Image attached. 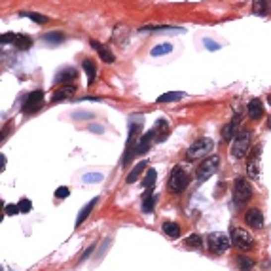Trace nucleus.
I'll return each mask as SVG.
<instances>
[{
	"label": "nucleus",
	"mask_w": 271,
	"mask_h": 271,
	"mask_svg": "<svg viewBox=\"0 0 271 271\" xmlns=\"http://www.w3.org/2000/svg\"><path fill=\"white\" fill-rule=\"evenodd\" d=\"M190 180H192V174L186 171L182 165H176L173 167V171L169 174V182H167V190L169 194H182L186 188L190 186Z\"/></svg>",
	"instance_id": "1"
},
{
	"label": "nucleus",
	"mask_w": 271,
	"mask_h": 271,
	"mask_svg": "<svg viewBox=\"0 0 271 271\" xmlns=\"http://www.w3.org/2000/svg\"><path fill=\"white\" fill-rule=\"evenodd\" d=\"M250 144H252V131L250 129H241L235 135V139L231 141L229 146V154L233 160H243L247 152L250 150Z\"/></svg>",
	"instance_id": "2"
},
{
	"label": "nucleus",
	"mask_w": 271,
	"mask_h": 271,
	"mask_svg": "<svg viewBox=\"0 0 271 271\" xmlns=\"http://www.w3.org/2000/svg\"><path fill=\"white\" fill-rule=\"evenodd\" d=\"M215 150V141L211 137H201L190 144L188 152H186V160L188 162H195L201 158H209V154Z\"/></svg>",
	"instance_id": "3"
},
{
	"label": "nucleus",
	"mask_w": 271,
	"mask_h": 271,
	"mask_svg": "<svg viewBox=\"0 0 271 271\" xmlns=\"http://www.w3.org/2000/svg\"><path fill=\"white\" fill-rule=\"evenodd\" d=\"M229 245H231V239L224 231H213L207 237V249L213 254H224L229 249Z\"/></svg>",
	"instance_id": "4"
},
{
	"label": "nucleus",
	"mask_w": 271,
	"mask_h": 271,
	"mask_svg": "<svg viewBox=\"0 0 271 271\" xmlns=\"http://www.w3.org/2000/svg\"><path fill=\"white\" fill-rule=\"evenodd\" d=\"M252 186L245 176H237L235 182H233V201L237 205H247L252 197Z\"/></svg>",
	"instance_id": "5"
},
{
	"label": "nucleus",
	"mask_w": 271,
	"mask_h": 271,
	"mask_svg": "<svg viewBox=\"0 0 271 271\" xmlns=\"http://www.w3.org/2000/svg\"><path fill=\"white\" fill-rule=\"evenodd\" d=\"M220 167V158L218 156H209L203 160V163H199V167L195 169V178L199 182H205L211 176H215Z\"/></svg>",
	"instance_id": "6"
},
{
	"label": "nucleus",
	"mask_w": 271,
	"mask_h": 271,
	"mask_svg": "<svg viewBox=\"0 0 271 271\" xmlns=\"http://www.w3.org/2000/svg\"><path fill=\"white\" fill-rule=\"evenodd\" d=\"M229 239H231V245L237 247L239 250H250L254 247V237L245 228H231Z\"/></svg>",
	"instance_id": "7"
},
{
	"label": "nucleus",
	"mask_w": 271,
	"mask_h": 271,
	"mask_svg": "<svg viewBox=\"0 0 271 271\" xmlns=\"http://www.w3.org/2000/svg\"><path fill=\"white\" fill-rule=\"evenodd\" d=\"M42 107H44V91L42 89H34V91H31V93L27 95V99H25L23 112H25V114H36Z\"/></svg>",
	"instance_id": "8"
},
{
	"label": "nucleus",
	"mask_w": 271,
	"mask_h": 271,
	"mask_svg": "<svg viewBox=\"0 0 271 271\" xmlns=\"http://www.w3.org/2000/svg\"><path fill=\"white\" fill-rule=\"evenodd\" d=\"M260 160H262V144H256V146L252 148V154H250L249 163H247V173H249V176L254 178V180H258L262 174Z\"/></svg>",
	"instance_id": "9"
},
{
	"label": "nucleus",
	"mask_w": 271,
	"mask_h": 271,
	"mask_svg": "<svg viewBox=\"0 0 271 271\" xmlns=\"http://www.w3.org/2000/svg\"><path fill=\"white\" fill-rule=\"evenodd\" d=\"M174 52H176V44L174 42H160L156 44L152 50H150V59L152 61H160L163 57H173Z\"/></svg>",
	"instance_id": "10"
},
{
	"label": "nucleus",
	"mask_w": 271,
	"mask_h": 271,
	"mask_svg": "<svg viewBox=\"0 0 271 271\" xmlns=\"http://www.w3.org/2000/svg\"><path fill=\"white\" fill-rule=\"evenodd\" d=\"M241 119L243 118H241V112H239V114H235V116L222 127V141L229 142L235 139V135L239 133V123H241Z\"/></svg>",
	"instance_id": "11"
},
{
	"label": "nucleus",
	"mask_w": 271,
	"mask_h": 271,
	"mask_svg": "<svg viewBox=\"0 0 271 271\" xmlns=\"http://www.w3.org/2000/svg\"><path fill=\"white\" fill-rule=\"evenodd\" d=\"M154 139H156V131H154V129L146 131V133L142 135L141 139L137 141V144H135V150H133V154H135V156H141V154H146L148 150H150V146H152Z\"/></svg>",
	"instance_id": "12"
},
{
	"label": "nucleus",
	"mask_w": 271,
	"mask_h": 271,
	"mask_svg": "<svg viewBox=\"0 0 271 271\" xmlns=\"http://www.w3.org/2000/svg\"><path fill=\"white\" fill-rule=\"evenodd\" d=\"M245 224H249L250 228L254 229H262L264 228V215H262L260 209L252 207L245 213Z\"/></svg>",
	"instance_id": "13"
},
{
	"label": "nucleus",
	"mask_w": 271,
	"mask_h": 271,
	"mask_svg": "<svg viewBox=\"0 0 271 271\" xmlns=\"http://www.w3.org/2000/svg\"><path fill=\"white\" fill-rule=\"evenodd\" d=\"M78 78V70L74 66H65L61 68L57 74H55V84H61V86H66V84H72Z\"/></svg>",
	"instance_id": "14"
},
{
	"label": "nucleus",
	"mask_w": 271,
	"mask_h": 271,
	"mask_svg": "<svg viewBox=\"0 0 271 271\" xmlns=\"http://www.w3.org/2000/svg\"><path fill=\"white\" fill-rule=\"evenodd\" d=\"M91 42V48L97 52V55L101 57V61L103 63H108V65H112L114 61H116V57H114V54L110 52L107 46H103L101 42H97V40H89Z\"/></svg>",
	"instance_id": "15"
},
{
	"label": "nucleus",
	"mask_w": 271,
	"mask_h": 271,
	"mask_svg": "<svg viewBox=\"0 0 271 271\" xmlns=\"http://www.w3.org/2000/svg\"><path fill=\"white\" fill-rule=\"evenodd\" d=\"M247 114H249L250 119H260L264 118L266 114V108H264V103L260 99H252L249 105H247Z\"/></svg>",
	"instance_id": "16"
},
{
	"label": "nucleus",
	"mask_w": 271,
	"mask_h": 271,
	"mask_svg": "<svg viewBox=\"0 0 271 271\" xmlns=\"http://www.w3.org/2000/svg\"><path fill=\"white\" fill-rule=\"evenodd\" d=\"M74 93H76V86L66 84V86L59 87L54 95H52V103H61V101H65V99H70Z\"/></svg>",
	"instance_id": "17"
},
{
	"label": "nucleus",
	"mask_w": 271,
	"mask_h": 271,
	"mask_svg": "<svg viewBox=\"0 0 271 271\" xmlns=\"http://www.w3.org/2000/svg\"><path fill=\"white\" fill-rule=\"evenodd\" d=\"M99 201H101V197H93V199H91L87 205L82 207V211H80V215H78V218H76V228H78V226H82V224L86 222V218L89 217L91 213H93V209L99 205Z\"/></svg>",
	"instance_id": "18"
},
{
	"label": "nucleus",
	"mask_w": 271,
	"mask_h": 271,
	"mask_svg": "<svg viewBox=\"0 0 271 271\" xmlns=\"http://www.w3.org/2000/svg\"><path fill=\"white\" fill-rule=\"evenodd\" d=\"M146 169H148V162H144V160H142V162L135 163V167H133V169L129 171L127 178H125V182H127V184H133V182H137V180L141 178V174L144 173Z\"/></svg>",
	"instance_id": "19"
},
{
	"label": "nucleus",
	"mask_w": 271,
	"mask_h": 271,
	"mask_svg": "<svg viewBox=\"0 0 271 271\" xmlns=\"http://www.w3.org/2000/svg\"><path fill=\"white\" fill-rule=\"evenodd\" d=\"M141 33L144 31H150V33H184V29H178V27H171V25H144L139 29Z\"/></svg>",
	"instance_id": "20"
},
{
	"label": "nucleus",
	"mask_w": 271,
	"mask_h": 271,
	"mask_svg": "<svg viewBox=\"0 0 271 271\" xmlns=\"http://www.w3.org/2000/svg\"><path fill=\"white\" fill-rule=\"evenodd\" d=\"M152 129L156 131V141L158 142H163L169 137V123H167V119H163V118L158 119Z\"/></svg>",
	"instance_id": "21"
},
{
	"label": "nucleus",
	"mask_w": 271,
	"mask_h": 271,
	"mask_svg": "<svg viewBox=\"0 0 271 271\" xmlns=\"http://www.w3.org/2000/svg\"><path fill=\"white\" fill-rule=\"evenodd\" d=\"M180 99H184V93L182 91H169V93H163L156 99L158 105H171V103H178Z\"/></svg>",
	"instance_id": "22"
},
{
	"label": "nucleus",
	"mask_w": 271,
	"mask_h": 271,
	"mask_svg": "<svg viewBox=\"0 0 271 271\" xmlns=\"http://www.w3.org/2000/svg\"><path fill=\"white\" fill-rule=\"evenodd\" d=\"M80 180L84 184H99V182L105 180V174L99 173V171H86V173L80 174Z\"/></svg>",
	"instance_id": "23"
},
{
	"label": "nucleus",
	"mask_w": 271,
	"mask_h": 271,
	"mask_svg": "<svg viewBox=\"0 0 271 271\" xmlns=\"http://www.w3.org/2000/svg\"><path fill=\"white\" fill-rule=\"evenodd\" d=\"M82 68H84V72H86V76H87V84L91 86V84L95 82V78H97V65H95L91 59H84Z\"/></svg>",
	"instance_id": "24"
},
{
	"label": "nucleus",
	"mask_w": 271,
	"mask_h": 271,
	"mask_svg": "<svg viewBox=\"0 0 271 271\" xmlns=\"http://www.w3.org/2000/svg\"><path fill=\"white\" fill-rule=\"evenodd\" d=\"M199 42H201V46H203L205 50H209V52H218V50L224 46V42H222V40H217L215 36H201Z\"/></svg>",
	"instance_id": "25"
},
{
	"label": "nucleus",
	"mask_w": 271,
	"mask_h": 271,
	"mask_svg": "<svg viewBox=\"0 0 271 271\" xmlns=\"http://www.w3.org/2000/svg\"><path fill=\"white\" fill-rule=\"evenodd\" d=\"M252 11L256 15H268V13H271V0H252Z\"/></svg>",
	"instance_id": "26"
},
{
	"label": "nucleus",
	"mask_w": 271,
	"mask_h": 271,
	"mask_svg": "<svg viewBox=\"0 0 271 271\" xmlns=\"http://www.w3.org/2000/svg\"><path fill=\"white\" fill-rule=\"evenodd\" d=\"M163 233L167 235V237H171V239H178L180 237V226L176 224V222H163Z\"/></svg>",
	"instance_id": "27"
},
{
	"label": "nucleus",
	"mask_w": 271,
	"mask_h": 271,
	"mask_svg": "<svg viewBox=\"0 0 271 271\" xmlns=\"http://www.w3.org/2000/svg\"><path fill=\"white\" fill-rule=\"evenodd\" d=\"M65 33H61V31H52V33H46L42 36L44 42L52 44V46H57V44H63L65 42Z\"/></svg>",
	"instance_id": "28"
},
{
	"label": "nucleus",
	"mask_w": 271,
	"mask_h": 271,
	"mask_svg": "<svg viewBox=\"0 0 271 271\" xmlns=\"http://www.w3.org/2000/svg\"><path fill=\"white\" fill-rule=\"evenodd\" d=\"M13 46H15L17 50H21V52H25V50H31V48H33V38H31V36H27V34H17V36H15V42H13Z\"/></svg>",
	"instance_id": "29"
},
{
	"label": "nucleus",
	"mask_w": 271,
	"mask_h": 271,
	"mask_svg": "<svg viewBox=\"0 0 271 271\" xmlns=\"http://www.w3.org/2000/svg\"><path fill=\"white\" fill-rule=\"evenodd\" d=\"M127 36H129V29L127 27H116L114 29V34H112V40L114 44H123L127 42Z\"/></svg>",
	"instance_id": "30"
},
{
	"label": "nucleus",
	"mask_w": 271,
	"mask_h": 271,
	"mask_svg": "<svg viewBox=\"0 0 271 271\" xmlns=\"http://www.w3.org/2000/svg\"><path fill=\"white\" fill-rule=\"evenodd\" d=\"M254 260L252 258H249V256H245V254H241L237 258V268H239V271H252L254 270Z\"/></svg>",
	"instance_id": "31"
},
{
	"label": "nucleus",
	"mask_w": 271,
	"mask_h": 271,
	"mask_svg": "<svg viewBox=\"0 0 271 271\" xmlns=\"http://www.w3.org/2000/svg\"><path fill=\"white\" fill-rule=\"evenodd\" d=\"M156 199H158V195L154 194V192H148V195H146L144 201H142V213H154Z\"/></svg>",
	"instance_id": "32"
},
{
	"label": "nucleus",
	"mask_w": 271,
	"mask_h": 271,
	"mask_svg": "<svg viewBox=\"0 0 271 271\" xmlns=\"http://www.w3.org/2000/svg\"><path fill=\"white\" fill-rule=\"evenodd\" d=\"M19 15H21V17H29V19H33L36 25H46V23L50 21L46 15H42V13H36V11H21Z\"/></svg>",
	"instance_id": "33"
},
{
	"label": "nucleus",
	"mask_w": 271,
	"mask_h": 271,
	"mask_svg": "<svg viewBox=\"0 0 271 271\" xmlns=\"http://www.w3.org/2000/svg\"><path fill=\"white\" fill-rule=\"evenodd\" d=\"M184 245L190 247V249H201V247H203V239L199 237L197 233H190V235L184 239Z\"/></svg>",
	"instance_id": "34"
},
{
	"label": "nucleus",
	"mask_w": 271,
	"mask_h": 271,
	"mask_svg": "<svg viewBox=\"0 0 271 271\" xmlns=\"http://www.w3.org/2000/svg\"><path fill=\"white\" fill-rule=\"evenodd\" d=\"M156 178H158V171L154 167H150L146 176H144V180H142V188H152L156 184Z\"/></svg>",
	"instance_id": "35"
},
{
	"label": "nucleus",
	"mask_w": 271,
	"mask_h": 271,
	"mask_svg": "<svg viewBox=\"0 0 271 271\" xmlns=\"http://www.w3.org/2000/svg\"><path fill=\"white\" fill-rule=\"evenodd\" d=\"M17 207H19V213H23V215H29V213H33V201H31V199H27V197L19 199Z\"/></svg>",
	"instance_id": "36"
},
{
	"label": "nucleus",
	"mask_w": 271,
	"mask_h": 271,
	"mask_svg": "<svg viewBox=\"0 0 271 271\" xmlns=\"http://www.w3.org/2000/svg\"><path fill=\"white\" fill-rule=\"evenodd\" d=\"M15 36H17L15 33H2L0 34V44H2V46H6V44H13L15 42Z\"/></svg>",
	"instance_id": "37"
},
{
	"label": "nucleus",
	"mask_w": 271,
	"mask_h": 271,
	"mask_svg": "<svg viewBox=\"0 0 271 271\" xmlns=\"http://www.w3.org/2000/svg\"><path fill=\"white\" fill-rule=\"evenodd\" d=\"M4 213H6L8 217H15V215L19 213V207H17V203H8V205L4 207Z\"/></svg>",
	"instance_id": "38"
},
{
	"label": "nucleus",
	"mask_w": 271,
	"mask_h": 271,
	"mask_svg": "<svg viewBox=\"0 0 271 271\" xmlns=\"http://www.w3.org/2000/svg\"><path fill=\"white\" fill-rule=\"evenodd\" d=\"M68 194H70V190H68L66 186H59V188L55 190V197H57V199H65V197H68Z\"/></svg>",
	"instance_id": "39"
},
{
	"label": "nucleus",
	"mask_w": 271,
	"mask_h": 271,
	"mask_svg": "<svg viewBox=\"0 0 271 271\" xmlns=\"http://www.w3.org/2000/svg\"><path fill=\"white\" fill-rule=\"evenodd\" d=\"M10 131H11V121H8V123H6L2 129H0V144H2V141H4V139L10 135Z\"/></svg>",
	"instance_id": "40"
},
{
	"label": "nucleus",
	"mask_w": 271,
	"mask_h": 271,
	"mask_svg": "<svg viewBox=\"0 0 271 271\" xmlns=\"http://www.w3.org/2000/svg\"><path fill=\"white\" fill-rule=\"evenodd\" d=\"M72 118L74 119H89V118H93V114H89V112H74Z\"/></svg>",
	"instance_id": "41"
},
{
	"label": "nucleus",
	"mask_w": 271,
	"mask_h": 271,
	"mask_svg": "<svg viewBox=\"0 0 271 271\" xmlns=\"http://www.w3.org/2000/svg\"><path fill=\"white\" fill-rule=\"evenodd\" d=\"M6 163H8V158L0 152V171H4V169H6Z\"/></svg>",
	"instance_id": "42"
},
{
	"label": "nucleus",
	"mask_w": 271,
	"mask_h": 271,
	"mask_svg": "<svg viewBox=\"0 0 271 271\" xmlns=\"http://www.w3.org/2000/svg\"><path fill=\"white\" fill-rule=\"evenodd\" d=\"M89 131H95V133H105V127H101V125H89Z\"/></svg>",
	"instance_id": "43"
},
{
	"label": "nucleus",
	"mask_w": 271,
	"mask_h": 271,
	"mask_svg": "<svg viewBox=\"0 0 271 271\" xmlns=\"http://www.w3.org/2000/svg\"><path fill=\"white\" fill-rule=\"evenodd\" d=\"M4 203H2V201H0V222H2V218H4V215H6V213H4Z\"/></svg>",
	"instance_id": "44"
}]
</instances>
